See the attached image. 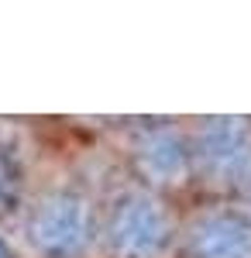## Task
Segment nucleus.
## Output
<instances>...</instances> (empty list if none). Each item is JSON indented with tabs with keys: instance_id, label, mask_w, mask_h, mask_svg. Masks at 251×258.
<instances>
[{
	"instance_id": "423d86ee",
	"label": "nucleus",
	"mask_w": 251,
	"mask_h": 258,
	"mask_svg": "<svg viewBox=\"0 0 251 258\" xmlns=\"http://www.w3.org/2000/svg\"><path fill=\"white\" fill-rule=\"evenodd\" d=\"M24 182V159H21L18 141L11 138L7 127H0V210L14 207Z\"/></svg>"
},
{
	"instance_id": "20e7f679",
	"label": "nucleus",
	"mask_w": 251,
	"mask_h": 258,
	"mask_svg": "<svg viewBox=\"0 0 251 258\" xmlns=\"http://www.w3.org/2000/svg\"><path fill=\"white\" fill-rule=\"evenodd\" d=\"M138 172L152 186H182L193 176V148L172 124H148L131 145Z\"/></svg>"
},
{
	"instance_id": "f03ea898",
	"label": "nucleus",
	"mask_w": 251,
	"mask_h": 258,
	"mask_svg": "<svg viewBox=\"0 0 251 258\" xmlns=\"http://www.w3.org/2000/svg\"><path fill=\"white\" fill-rule=\"evenodd\" d=\"M172 234V214L152 189H124L100 217V238L110 258H162Z\"/></svg>"
},
{
	"instance_id": "f257e3e1",
	"label": "nucleus",
	"mask_w": 251,
	"mask_h": 258,
	"mask_svg": "<svg viewBox=\"0 0 251 258\" xmlns=\"http://www.w3.org/2000/svg\"><path fill=\"white\" fill-rule=\"evenodd\" d=\"M24 238L38 258H83L100 238V214L86 193L52 189L31 203Z\"/></svg>"
},
{
	"instance_id": "0eeeda50",
	"label": "nucleus",
	"mask_w": 251,
	"mask_h": 258,
	"mask_svg": "<svg viewBox=\"0 0 251 258\" xmlns=\"http://www.w3.org/2000/svg\"><path fill=\"white\" fill-rule=\"evenodd\" d=\"M0 258H14V248L7 244V238H0Z\"/></svg>"
},
{
	"instance_id": "39448f33",
	"label": "nucleus",
	"mask_w": 251,
	"mask_h": 258,
	"mask_svg": "<svg viewBox=\"0 0 251 258\" xmlns=\"http://www.w3.org/2000/svg\"><path fill=\"white\" fill-rule=\"evenodd\" d=\"M186 258H251V214L217 207L190 220Z\"/></svg>"
},
{
	"instance_id": "7ed1b4c3",
	"label": "nucleus",
	"mask_w": 251,
	"mask_h": 258,
	"mask_svg": "<svg viewBox=\"0 0 251 258\" xmlns=\"http://www.w3.org/2000/svg\"><path fill=\"white\" fill-rule=\"evenodd\" d=\"M193 169L217 186H248L251 182V124L241 117H207L196 127Z\"/></svg>"
}]
</instances>
